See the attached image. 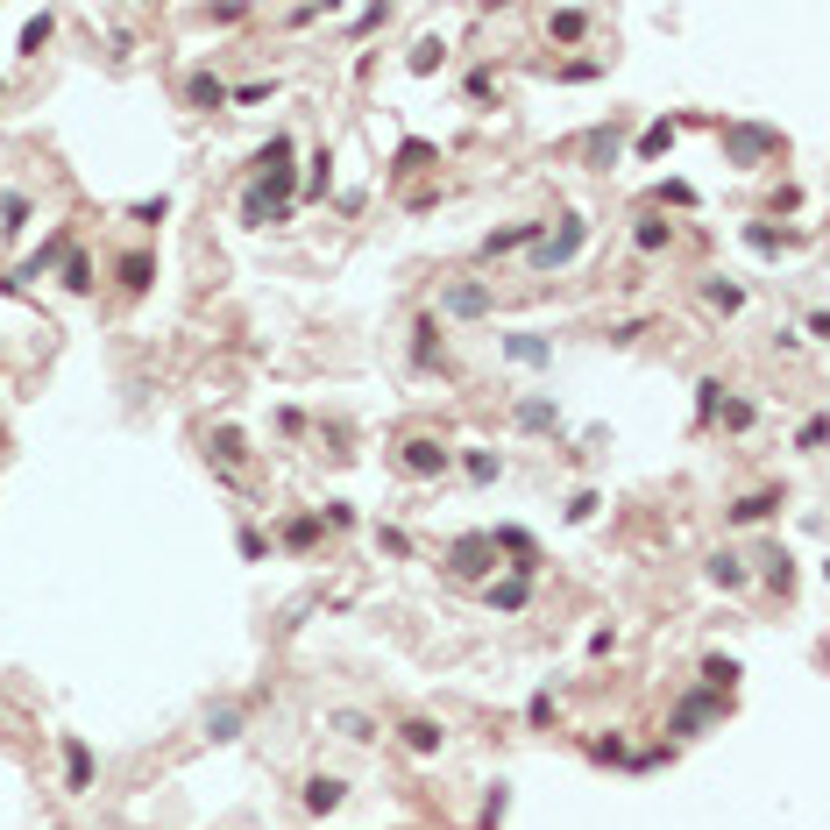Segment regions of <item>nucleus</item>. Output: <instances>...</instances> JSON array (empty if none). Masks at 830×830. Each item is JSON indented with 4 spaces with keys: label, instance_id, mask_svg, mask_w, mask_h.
I'll return each instance as SVG.
<instances>
[{
    "label": "nucleus",
    "instance_id": "obj_8",
    "mask_svg": "<svg viewBox=\"0 0 830 830\" xmlns=\"http://www.w3.org/2000/svg\"><path fill=\"white\" fill-rule=\"evenodd\" d=\"M341 802H348V781H341V774H313V781H306V809H313V816H334Z\"/></svg>",
    "mask_w": 830,
    "mask_h": 830
},
{
    "label": "nucleus",
    "instance_id": "obj_39",
    "mask_svg": "<svg viewBox=\"0 0 830 830\" xmlns=\"http://www.w3.org/2000/svg\"><path fill=\"white\" fill-rule=\"evenodd\" d=\"M164 213H171V199H142V206H135L128 220H142V228H157V220H164Z\"/></svg>",
    "mask_w": 830,
    "mask_h": 830
},
{
    "label": "nucleus",
    "instance_id": "obj_34",
    "mask_svg": "<svg viewBox=\"0 0 830 830\" xmlns=\"http://www.w3.org/2000/svg\"><path fill=\"white\" fill-rule=\"evenodd\" d=\"M504 809H511V788L497 781V788H490V802H483V830H497V823H504Z\"/></svg>",
    "mask_w": 830,
    "mask_h": 830
},
{
    "label": "nucleus",
    "instance_id": "obj_1",
    "mask_svg": "<svg viewBox=\"0 0 830 830\" xmlns=\"http://www.w3.org/2000/svg\"><path fill=\"white\" fill-rule=\"evenodd\" d=\"M582 242H589V220H582V213H568L554 235H540V242H533V263H540V270H561V263H575V256H582Z\"/></svg>",
    "mask_w": 830,
    "mask_h": 830
},
{
    "label": "nucleus",
    "instance_id": "obj_28",
    "mask_svg": "<svg viewBox=\"0 0 830 830\" xmlns=\"http://www.w3.org/2000/svg\"><path fill=\"white\" fill-rule=\"evenodd\" d=\"M674 149V121H653L646 135H639V157H667Z\"/></svg>",
    "mask_w": 830,
    "mask_h": 830
},
{
    "label": "nucleus",
    "instance_id": "obj_2",
    "mask_svg": "<svg viewBox=\"0 0 830 830\" xmlns=\"http://www.w3.org/2000/svg\"><path fill=\"white\" fill-rule=\"evenodd\" d=\"M774 149H781V128H752V121L724 128V157L731 164H760V157H774Z\"/></svg>",
    "mask_w": 830,
    "mask_h": 830
},
{
    "label": "nucleus",
    "instance_id": "obj_20",
    "mask_svg": "<svg viewBox=\"0 0 830 830\" xmlns=\"http://www.w3.org/2000/svg\"><path fill=\"white\" fill-rule=\"evenodd\" d=\"M149 277H157V263H149V256H121V291H128V298H142Z\"/></svg>",
    "mask_w": 830,
    "mask_h": 830
},
{
    "label": "nucleus",
    "instance_id": "obj_32",
    "mask_svg": "<svg viewBox=\"0 0 830 830\" xmlns=\"http://www.w3.org/2000/svg\"><path fill=\"white\" fill-rule=\"evenodd\" d=\"M760 561H767L760 575H767L774 589H795V561H788V554H760Z\"/></svg>",
    "mask_w": 830,
    "mask_h": 830
},
{
    "label": "nucleus",
    "instance_id": "obj_38",
    "mask_svg": "<svg viewBox=\"0 0 830 830\" xmlns=\"http://www.w3.org/2000/svg\"><path fill=\"white\" fill-rule=\"evenodd\" d=\"M525 724H554V689H540L533 703H525Z\"/></svg>",
    "mask_w": 830,
    "mask_h": 830
},
{
    "label": "nucleus",
    "instance_id": "obj_35",
    "mask_svg": "<svg viewBox=\"0 0 830 830\" xmlns=\"http://www.w3.org/2000/svg\"><path fill=\"white\" fill-rule=\"evenodd\" d=\"M64 284H71V291H93V263H86V256H64Z\"/></svg>",
    "mask_w": 830,
    "mask_h": 830
},
{
    "label": "nucleus",
    "instance_id": "obj_9",
    "mask_svg": "<svg viewBox=\"0 0 830 830\" xmlns=\"http://www.w3.org/2000/svg\"><path fill=\"white\" fill-rule=\"evenodd\" d=\"M64 788H71V795L93 788V752H86V738H64Z\"/></svg>",
    "mask_w": 830,
    "mask_h": 830
},
{
    "label": "nucleus",
    "instance_id": "obj_11",
    "mask_svg": "<svg viewBox=\"0 0 830 830\" xmlns=\"http://www.w3.org/2000/svg\"><path fill=\"white\" fill-rule=\"evenodd\" d=\"M504 355L525 362V369H540V362H554V341H540V334H504Z\"/></svg>",
    "mask_w": 830,
    "mask_h": 830
},
{
    "label": "nucleus",
    "instance_id": "obj_13",
    "mask_svg": "<svg viewBox=\"0 0 830 830\" xmlns=\"http://www.w3.org/2000/svg\"><path fill=\"white\" fill-rule=\"evenodd\" d=\"M398 731H405V745H412V752H419V760H433V752H440V738H447V731H440V724H433V717H405V724H398Z\"/></svg>",
    "mask_w": 830,
    "mask_h": 830
},
{
    "label": "nucleus",
    "instance_id": "obj_40",
    "mask_svg": "<svg viewBox=\"0 0 830 830\" xmlns=\"http://www.w3.org/2000/svg\"><path fill=\"white\" fill-rule=\"evenodd\" d=\"M433 64H440V36H426V43L412 50V71H433Z\"/></svg>",
    "mask_w": 830,
    "mask_h": 830
},
{
    "label": "nucleus",
    "instance_id": "obj_33",
    "mask_svg": "<svg viewBox=\"0 0 830 830\" xmlns=\"http://www.w3.org/2000/svg\"><path fill=\"white\" fill-rule=\"evenodd\" d=\"M589 760H603V767H618V760H632V752H625V738H589Z\"/></svg>",
    "mask_w": 830,
    "mask_h": 830
},
{
    "label": "nucleus",
    "instance_id": "obj_43",
    "mask_svg": "<svg viewBox=\"0 0 830 830\" xmlns=\"http://www.w3.org/2000/svg\"><path fill=\"white\" fill-rule=\"evenodd\" d=\"M795 447H802V455H816V447H823V419H809V426L795 433Z\"/></svg>",
    "mask_w": 830,
    "mask_h": 830
},
{
    "label": "nucleus",
    "instance_id": "obj_25",
    "mask_svg": "<svg viewBox=\"0 0 830 830\" xmlns=\"http://www.w3.org/2000/svg\"><path fill=\"white\" fill-rule=\"evenodd\" d=\"M703 298H710L717 313H738V306H745V291H738L731 277H710V284H703Z\"/></svg>",
    "mask_w": 830,
    "mask_h": 830
},
{
    "label": "nucleus",
    "instance_id": "obj_23",
    "mask_svg": "<svg viewBox=\"0 0 830 830\" xmlns=\"http://www.w3.org/2000/svg\"><path fill=\"white\" fill-rule=\"evenodd\" d=\"M29 228V199L22 192H0V235H22Z\"/></svg>",
    "mask_w": 830,
    "mask_h": 830
},
{
    "label": "nucleus",
    "instance_id": "obj_12",
    "mask_svg": "<svg viewBox=\"0 0 830 830\" xmlns=\"http://www.w3.org/2000/svg\"><path fill=\"white\" fill-rule=\"evenodd\" d=\"M518 426L525 433H554L561 426V405L554 398H518Z\"/></svg>",
    "mask_w": 830,
    "mask_h": 830
},
{
    "label": "nucleus",
    "instance_id": "obj_18",
    "mask_svg": "<svg viewBox=\"0 0 830 830\" xmlns=\"http://www.w3.org/2000/svg\"><path fill=\"white\" fill-rule=\"evenodd\" d=\"M206 731H213V745H235V738H242V710H235V703L206 710Z\"/></svg>",
    "mask_w": 830,
    "mask_h": 830
},
{
    "label": "nucleus",
    "instance_id": "obj_4",
    "mask_svg": "<svg viewBox=\"0 0 830 830\" xmlns=\"http://www.w3.org/2000/svg\"><path fill=\"white\" fill-rule=\"evenodd\" d=\"M447 462H455V455H447L440 440H426V433L398 447V469H405V476H447Z\"/></svg>",
    "mask_w": 830,
    "mask_h": 830
},
{
    "label": "nucleus",
    "instance_id": "obj_5",
    "mask_svg": "<svg viewBox=\"0 0 830 830\" xmlns=\"http://www.w3.org/2000/svg\"><path fill=\"white\" fill-rule=\"evenodd\" d=\"M717 710H724V696H710V689H689L682 703H674V724H667V731H682V738H696V731H703V724H710Z\"/></svg>",
    "mask_w": 830,
    "mask_h": 830
},
{
    "label": "nucleus",
    "instance_id": "obj_21",
    "mask_svg": "<svg viewBox=\"0 0 830 830\" xmlns=\"http://www.w3.org/2000/svg\"><path fill=\"white\" fill-rule=\"evenodd\" d=\"M547 29H554V43H582V36H589V8H561Z\"/></svg>",
    "mask_w": 830,
    "mask_h": 830
},
{
    "label": "nucleus",
    "instance_id": "obj_10",
    "mask_svg": "<svg viewBox=\"0 0 830 830\" xmlns=\"http://www.w3.org/2000/svg\"><path fill=\"white\" fill-rule=\"evenodd\" d=\"M781 504H788L781 490H752V497H738V504H731V525H760V518H774Z\"/></svg>",
    "mask_w": 830,
    "mask_h": 830
},
{
    "label": "nucleus",
    "instance_id": "obj_37",
    "mask_svg": "<svg viewBox=\"0 0 830 830\" xmlns=\"http://www.w3.org/2000/svg\"><path fill=\"white\" fill-rule=\"evenodd\" d=\"M717 405H724V384L710 376V384H696V412H703V419H717Z\"/></svg>",
    "mask_w": 830,
    "mask_h": 830
},
{
    "label": "nucleus",
    "instance_id": "obj_15",
    "mask_svg": "<svg viewBox=\"0 0 830 830\" xmlns=\"http://www.w3.org/2000/svg\"><path fill=\"white\" fill-rule=\"evenodd\" d=\"M703 689H710V696H731V689H738V660H731V653H710V660H703Z\"/></svg>",
    "mask_w": 830,
    "mask_h": 830
},
{
    "label": "nucleus",
    "instance_id": "obj_7",
    "mask_svg": "<svg viewBox=\"0 0 830 830\" xmlns=\"http://www.w3.org/2000/svg\"><path fill=\"white\" fill-rule=\"evenodd\" d=\"M547 235V220H518V228H497V235H483V256H511V249H533Z\"/></svg>",
    "mask_w": 830,
    "mask_h": 830
},
{
    "label": "nucleus",
    "instance_id": "obj_3",
    "mask_svg": "<svg viewBox=\"0 0 830 830\" xmlns=\"http://www.w3.org/2000/svg\"><path fill=\"white\" fill-rule=\"evenodd\" d=\"M447 568H455L462 582H476V575H490V568H497V547H490V533H462L455 547H447Z\"/></svg>",
    "mask_w": 830,
    "mask_h": 830
},
{
    "label": "nucleus",
    "instance_id": "obj_26",
    "mask_svg": "<svg viewBox=\"0 0 830 830\" xmlns=\"http://www.w3.org/2000/svg\"><path fill=\"white\" fill-rule=\"evenodd\" d=\"M334 731H341V738H355V745H369V738H376V724H369L362 710H334Z\"/></svg>",
    "mask_w": 830,
    "mask_h": 830
},
{
    "label": "nucleus",
    "instance_id": "obj_44",
    "mask_svg": "<svg viewBox=\"0 0 830 830\" xmlns=\"http://www.w3.org/2000/svg\"><path fill=\"white\" fill-rule=\"evenodd\" d=\"M235 547H242V561H263V533H256V525H242V540H235Z\"/></svg>",
    "mask_w": 830,
    "mask_h": 830
},
{
    "label": "nucleus",
    "instance_id": "obj_16",
    "mask_svg": "<svg viewBox=\"0 0 830 830\" xmlns=\"http://www.w3.org/2000/svg\"><path fill=\"white\" fill-rule=\"evenodd\" d=\"M242 220H249V228H270V220H284V206H277L263 185H249V199H242Z\"/></svg>",
    "mask_w": 830,
    "mask_h": 830
},
{
    "label": "nucleus",
    "instance_id": "obj_41",
    "mask_svg": "<svg viewBox=\"0 0 830 830\" xmlns=\"http://www.w3.org/2000/svg\"><path fill=\"white\" fill-rule=\"evenodd\" d=\"M717 412H724V426H752V405H745V398H724Z\"/></svg>",
    "mask_w": 830,
    "mask_h": 830
},
{
    "label": "nucleus",
    "instance_id": "obj_36",
    "mask_svg": "<svg viewBox=\"0 0 830 830\" xmlns=\"http://www.w3.org/2000/svg\"><path fill=\"white\" fill-rule=\"evenodd\" d=\"M213 455H220V462H242V433L220 426V433H213Z\"/></svg>",
    "mask_w": 830,
    "mask_h": 830
},
{
    "label": "nucleus",
    "instance_id": "obj_17",
    "mask_svg": "<svg viewBox=\"0 0 830 830\" xmlns=\"http://www.w3.org/2000/svg\"><path fill=\"white\" fill-rule=\"evenodd\" d=\"M525 596H533V582L511 575V582H490V611H525Z\"/></svg>",
    "mask_w": 830,
    "mask_h": 830
},
{
    "label": "nucleus",
    "instance_id": "obj_6",
    "mask_svg": "<svg viewBox=\"0 0 830 830\" xmlns=\"http://www.w3.org/2000/svg\"><path fill=\"white\" fill-rule=\"evenodd\" d=\"M440 313H447V320H483V313H490V291H483V284H447Z\"/></svg>",
    "mask_w": 830,
    "mask_h": 830
},
{
    "label": "nucleus",
    "instance_id": "obj_19",
    "mask_svg": "<svg viewBox=\"0 0 830 830\" xmlns=\"http://www.w3.org/2000/svg\"><path fill=\"white\" fill-rule=\"evenodd\" d=\"M320 533H327V518H291V525H284V547L306 554V547H320Z\"/></svg>",
    "mask_w": 830,
    "mask_h": 830
},
{
    "label": "nucleus",
    "instance_id": "obj_30",
    "mask_svg": "<svg viewBox=\"0 0 830 830\" xmlns=\"http://www.w3.org/2000/svg\"><path fill=\"white\" fill-rule=\"evenodd\" d=\"M462 469H469L476 483H497V469H504V462L490 455V447H469V462H462Z\"/></svg>",
    "mask_w": 830,
    "mask_h": 830
},
{
    "label": "nucleus",
    "instance_id": "obj_24",
    "mask_svg": "<svg viewBox=\"0 0 830 830\" xmlns=\"http://www.w3.org/2000/svg\"><path fill=\"white\" fill-rule=\"evenodd\" d=\"M745 575H752V568H745L738 554H717V561H710V582H717V589H745Z\"/></svg>",
    "mask_w": 830,
    "mask_h": 830
},
{
    "label": "nucleus",
    "instance_id": "obj_29",
    "mask_svg": "<svg viewBox=\"0 0 830 830\" xmlns=\"http://www.w3.org/2000/svg\"><path fill=\"white\" fill-rule=\"evenodd\" d=\"M745 249H752V256H781V235L767 228V220H752V228H745Z\"/></svg>",
    "mask_w": 830,
    "mask_h": 830
},
{
    "label": "nucleus",
    "instance_id": "obj_22",
    "mask_svg": "<svg viewBox=\"0 0 830 830\" xmlns=\"http://www.w3.org/2000/svg\"><path fill=\"white\" fill-rule=\"evenodd\" d=\"M667 235H674L667 220H639V228H632V249H639V256H660V249H667Z\"/></svg>",
    "mask_w": 830,
    "mask_h": 830
},
{
    "label": "nucleus",
    "instance_id": "obj_27",
    "mask_svg": "<svg viewBox=\"0 0 830 830\" xmlns=\"http://www.w3.org/2000/svg\"><path fill=\"white\" fill-rule=\"evenodd\" d=\"M192 107H228V86H220L213 71H199L192 79Z\"/></svg>",
    "mask_w": 830,
    "mask_h": 830
},
{
    "label": "nucleus",
    "instance_id": "obj_14",
    "mask_svg": "<svg viewBox=\"0 0 830 830\" xmlns=\"http://www.w3.org/2000/svg\"><path fill=\"white\" fill-rule=\"evenodd\" d=\"M412 369H440V320L412 327Z\"/></svg>",
    "mask_w": 830,
    "mask_h": 830
},
{
    "label": "nucleus",
    "instance_id": "obj_31",
    "mask_svg": "<svg viewBox=\"0 0 830 830\" xmlns=\"http://www.w3.org/2000/svg\"><path fill=\"white\" fill-rule=\"evenodd\" d=\"M43 43H50V15H29V29H22V57H43Z\"/></svg>",
    "mask_w": 830,
    "mask_h": 830
},
{
    "label": "nucleus",
    "instance_id": "obj_42",
    "mask_svg": "<svg viewBox=\"0 0 830 830\" xmlns=\"http://www.w3.org/2000/svg\"><path fill=\"white\" fill-rule=\"evenodd\" d=\"M376 540H384V554H398V561H405V554H412V540H405V533H398V525H384V533H376Z\"/></svg>",
    "mask_w": 830,
    "mask_h": 830
}]
</instances>
